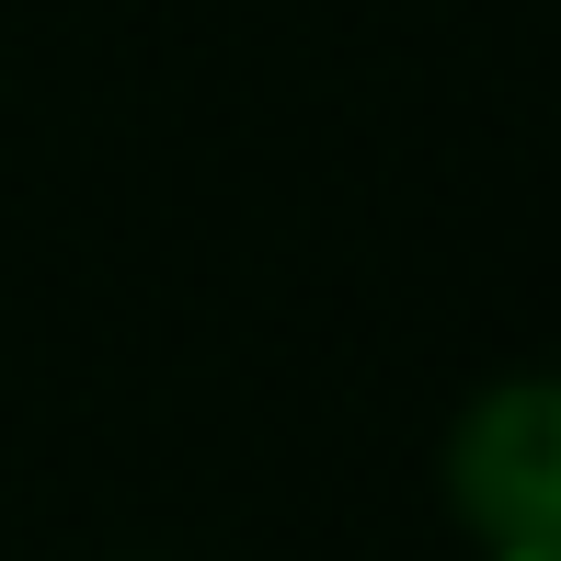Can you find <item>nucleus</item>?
Instances as JSON below:
<instances>
[{
    "mask_svg": "<svg viewBox=\"0 0 561 561\" xmlns=\"http://www.w3.org/2000/svg\"><path fill=\"white\" fill-rule=\"evenodd\" d=\"M447 493L481 550H561V390L550 378H504L458 413Z\"/></svg>",
    "mask_w": 561,
    "mask_h": 561,
    "instance_id": "obj_1",
    "label": "nucleus"
},
{
    "mask_svg": "<svg viewBox=\"0 0 561 561\" xmlns=\"http://www.w3.org/2000/svg\"><path fill=\"white\" fill-rule=\"evenodd\" d=\"M470 561H561V550H470Z\"/></svg>",
    "mask_w": 561,
    "mask_h": 561,
    "instance_id": "obj_2",
    "label": "nucleus"
}]
</instances>
